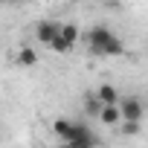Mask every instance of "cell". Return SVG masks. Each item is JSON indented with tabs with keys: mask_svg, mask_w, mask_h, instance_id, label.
<instances>
[{
	"mask_svg": "<svg viewBox=\"0 0 148 148\" xmlns=\"http://www.w3.org/2000/svg\"><path fill=\"white\" fill-rule=\"evenodd\" d=\"M82 38L87 41L90 55H99V58H116V55H122V52H125L122 38H119L113 29L102 26V23H99V26H90Z\"/></svg>",
	"mask_w": 148,
	"mask_h": 148,
	"instance_id": "1",
	"label": "cell"
},
{
	"mask_svg": "<svg viewBox=\"0 0 148 148\" xmlns=\"http://www.w3.org/2000/svg\"><path fill=\"white\" fill-rule=\"evenodd\" d=\"M79 41H82V29H79L76 23H61V32H58V38L49 44V49L58 52V55H64V52H70L73 47H76Z\"/></svg>",
	"mask_w": 148,
	"mask_h": 148,
	"instance_id": "2",
	"label": "cell"
},
{
	"mask_svg": "<svg viewBox=\"0 0 148 148\" xmlns=\"http://www.w3.org/2000/svg\"><path fill=\"white\" fill-rule=\"evenodd\" d=\"M119 113H122V122H142L145 105L136 96H128V99H119Z\"/></svg>",
	"mask_w": 148,
	"mask_h": 148,
	"instance_id": "3",
	"label": "cell"
},
{
	"mask_svg": "<svg viewBox=\"0 0 148 148\" xmlns=\"http://www.w3.org/2000/svg\"><path fill=\"white\" fill-rule=\"evenodd\" d=\"M76 131H79V122H73V119H55L52 122V134L61 139V145H70Z\"/></svg>",
	"mask_w": 148,
	"mask_h": 148,
	"instance_id": "4",
	"label": "cell"
},
{
	"mask_svg": "<svg viewBox=\"0 0 148 148\" xmlns=\"http://www.w3.org/2000/svg\"><path fill=\"white\" fill-rule=\"evenodd\" d=\"M70 148H99V139H96V134H93L87 125L79 122V131H76V136H73Z\"/></svg>",
	"mask_w": 148,
	"mask_h": 148,
	"instance_id": "5",
	"label": "cell"
},
{
	"mask_svg": "<svg viewBox=\"0 0 148 148\" xmlns=\"http://www.w3.org/2000/svg\"><path fill=\"white\" fill-rule=\"evenodd\" d=\"M58 32H61V23H55V21H41V23L35 26V38H38L41 44H47V47L58 38Z\"/></svg>",
	"mask_w": 148,
	"mask_h": 148,
	"instance_id": "6",
	"label": "cell"
},
{
	"mask_svg": "<svg viewBox=\"0 0 148 148\" xmlns=\"http://www.w3.org/2000/svg\"><path fill=\"white\" fill-rule=\"evenodd\" d=\"M96 99L102 102V108H108V105H119V90H116L113 84H99Z\"/></svg>",
	"mask_w": 148,
	"mask_h": 148,
	"instance_id": "7",
	"label": "cell"
},
{
	"mask_svg": "<svg viewBox=\"0 0 148 148\" xmlns=\"http://www.w3.org/2000/svg\"><path fill=\"white\" fill-rule=\"evenodd\" d=\"M99 122H102V125H108V128H116V125L122 122L119 105H108V108H102V110H99Z\"/></svg>",
	"mask_w": 148,
	"mask_h": 148,
	"instance_id": "8",
	"label": "cell"
},
{
	"mask_svg": "<svg viewBox=\"0 0 148 148\" xmlns=\"http://www.w3.org/2000/svg\"><path fill=\"white\" fill-rule=\"evenodd\" d=\"M15 61H18V67H35L38 64V52L32 47H21L18 55H15Z\"/></svg>",
	"mask_w": 148,
	"mask_h": 148,
	"instance_id": "9",
	"label": "cell"
},
{
	"mask_svg": "<svg viewBox=\"0 0 148 148\" xmlns=\"http://www.w3.org/2000/svg\"><path fill=\"white\" fill-rule=\"evenodd\" d=\"M84 110H87V116H96V119H99V110H102V102H99L96 96H87V99H84Z\"/></svg>",
	"mask_w": 148,
	"mask_h": 148,
	"instance_id": "10",
	"label": "cell"
},
{
	"mask_svg": "<svg viewBox=\"0 0 148 148\" xmlns=\"http://www.w3.org/2000/svg\"><path fill=\"white\" fill-rule=\"evenodd\" d=\"M116 128H119V134H125V136H136V134L142 131V125H139V122H119Z\"/></svg>",
	"mask_w": 148,
	"mask_h": 148,
	"instance_id": "11",
	"label": "cell"
},
{
	"mask_svg": "<svg viewBox=\"0 0 148 148\" xmlns=\"http://www.w3.org/2000/svg\"><path fill=\"white\" fill-rule=\"evenodd\" d=\"M70 3H79V0H70Z\"/></svg>",
	"mask_w": 148,
	"mask_h": 148,
	"instance_id": "12",
	"label": "cell"
},
{
	"mask_svg": "<svg viewBox=\"0 0 148 148\" xmlns=\"http://www.w3.org/2000/svg\"><path fill=\"white\" fill-rule=\"evenodd\" d=\"M6 3H15V0H6Z\"/></svg>",
	"mask_w": 148,
	"mask_h": 148,
	"instance_id": "13",
	"label": "cell"
},
{
	"mask_svg": "<svg viewBox=\"0 0 148 148\" xmlns=\"http://www.w3.org/2000/svg\"><path fill=\"white\" fill-rule=\"evenodd\" d=\"M61 148H70V145H61Z\"/></svg>",
	"mask_w": 148,
	"mask_h": 148,
	"instance_id": "14",
	"label": "cell"
},
{
	"mask_svg": "<svg viewBox=\"0 0 148 148\" xmlns=\"http://www.w3.org/2000/svg\"><path fill=\"white\" fill-rule=\"evenodd\" d=\"M0 3H6V0H0Z\"/></svg>",
	"mask_w": 148,
	"mask_h": 148,
	"instance_id": "15",
	"label": "cell"
}]
</instances>
